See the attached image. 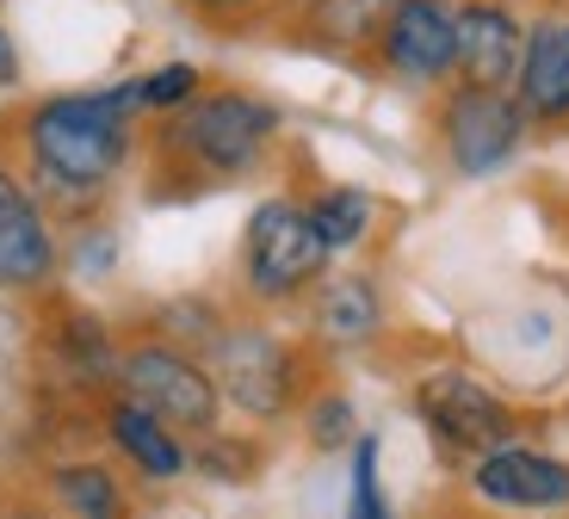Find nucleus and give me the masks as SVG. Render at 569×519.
<instances>
[{"label":"nucleus","mask_w":569,"mask_h":519,"mask_svg":"<svg viewBox=\"0 0 569 519\" xmlns=\"http://www.w3.org/2000/svg\"><path fill=\"white\" fill-rule=\"evenodd\" d=\"M397 0H298V13L279 26V43L335 62H371V43L385 31Z\"/></svg>","instance_id":"ddd939ff"},{"label":"nucleus","mask_w":569,"mask_h":519,"mask_svg":"<svg viewBox=\"0 0 569 519\" xmlns=\"http://www.w3.org/2000/svg\"><path fill=\"white\" fill-rule=\"evenodd\" d=\"M415 415H421L427 439H433L446 458H465V463L496 451V446H508V439H520L513 402L465 366L427 371V378L415 383Z\"/></svg>","instance_id":"0eeeda50"},{"label":"nucleus","mask_w":569,"mask_h":519,"mask_svg":"<svg viewBox=\"0 0 569 519\" xmlns=\"http://www.w3.org/2000/svg\"><path fill=\"white\" fill-rule=\"evenodd\" d=\"M427 130H433V149L458 180H496L501 168L520 161V149L532 137L527 112L508 87H470V81H446L433 93Z\"/></svg>","instance_id":"39448f33"},{"label":"nucleus","mask_w":569,"mask_h":519,"mask_svg":"<svg viewBox=\"0 0 569 519\" xmlns=\"http://www.w3.org/2000/svg\"><path fill=\"white\" fill-rule=\"evenodd\" d=\"M310 328L335 352L366 347L385 328V291H378V279L371 272H328L310 291Z\"/></svg>","instance_id":"2eb2a0df"},{"label":"nucleus","mask_w":569,"mask_h":519,"mask_svg":"<svg viewBox=\"0 0 569 519\" xmlns=\"http://www.w3.org/2000/svg\"><path fill=\"white\" fill-rule=\"evenodd\" d=\"M0 519H62L57 507H43V501H7L0 507Z\"/></svg>","instance_id":"393cba45"},{"label":"nucleus","mask_w":569,"mask_h":519,"mask_svg":"<svg viewBox=\"0 0 569 519\" xmlns=\"http://www.w3.org/2000/svg\"><path fill=\"white\" fill-rule=\"evenodd\" d=\"M303 211H310L316 236H322V248L335 253V260L353 253V248H366L371 229H378V198H371L366 186H347V180L316 186V192L303 198Z\"/></svg>","instance_id":"f3484780"},{"label":"nucleus","mask_w":569,"mask_h":519,"mask_svg":"<svg viewBox=\"0 0 569 519\" xmlns=\"http://www.w3.org/2000/svg\"><path fill=\"white\" fill-rule=\"evenodd\" d=\"M43 489H50V507H57L62 519H137L130 482L100 458L50 463V470H43Z\"/></svg>","instance_id":"dca6fc26"},{"label":"nucleus","mask_w":569,"mask_h":519,"mask_svg":"<svg viewBox=\"0 0 569 519\" xmlns=\"http://www.w3.org/2000/svg\"><path fill=\"white\" fill-rule=\"evenodd\" d=\"M298 415H303V433H310L316 451H353V439H359L353 396H341V390H310Z\"/></svg>","instance_id":"4be33fe9"},{"label":"nucleus","mask_w":569,"mask_h":519,"mask_svg":"<svg viewBox=\"0 0 569 519\" xmlns=\"http://www.w3.org/2000/svg\"><path fill=\"white\" fill-rule=\"evenodd\" d=\"M335 253L322 248L303 198L291 192H272L260 198L242 223V291L254 297L260 309H284V303H303L316 285L328 279Z\"/></svg>","instance_id":"20e7f679"},{"label":"nucleus","mask_w":569,"mask_h":519,"mask_svg":"<svg viewBox=\"0 0 569 519\" xmlns=\"http://www.w3.org/2000/svg\"><path fill=\"white\" fill-rule=\"evenodd\" d=\"M50 347H57L62 371H69L74 383H112L118 347H124V340H118L112 322H106V316H93V309H62V322H57V335H50Z\"/></svg>","instance_id":"a211bd4d"},{"label":"nucleus","mask_w":569,"mask_h":519,"mask_svg":"<svg viewBox=\"0 0 569 519\" xmlns=\"http://www.w3.org/2000/svg\"><path fill=\"white\" fill-rule=\"evenodd\" d=\"M217 390H223V408L248 415L260 427L291 421L310 396V371H303V347L284 340L279 328L267 322H223V335L204 352Z\"/></svg>","instance_id":"7ed1b4c3"},{"label":"nucleus","mask_w":569,"mask_h":519,"mask_svg":"<svg viewBox=\"0 0 569 519\" xmlns=\"http://www.w3.org/2000/svg\"><path fill=\"white\" fill-rule=\"evenodd\" d=\"M465 482L489 513H563L569 507V458H551L520 439L470 458Z\"/></svg>","instance_id":"9d476101"},{"label":"nucleus","mask_w":569,"mask_h":519,"mask_svg":"<svg viewBox=\"0 0 569 519\" xmlns=\"http://www.w3.org/2000/svg\"><path fill=\"white\" fill-rule=\"evenodd\" d=\"M19 87H26V57H19V38L0 13V93H19Z\"/></svg>","instance_id":"b1692460"},{"label":"nucleus","mask_w":569,"mask_h":519,"mask_svg":"<svg viewBox=\"0 0 569 519\" xmlns=\"http://www.w3.org/2000/svg\"><path fill=\"white\" fill-rule=\"evenodd\" d=\"M106 439H112L118 458L149 482H173V477L192 470L186 433H173L161 415H149L142 402H130V396H118V390H112V402H106Z\"/></svg>","instance_id":"4468645a"},{"label":"nucleus","mask_w":569,"mask_h":519,"mask_svg":"<svg viewBox=\"0 0 569 519\" xmlns=\"http://www.w3.org/2000/svg\"><path fill=\"white\" fill-rule=\"evenodd\" d=\"M279 137H284V106L272 93L242 81H211L192 106L149 124L142 154H149L156 192L192 198V192H211V186L254 180L272 161Z\"/></svg>","instance_id":"f03ea898"},{"label":"nucleus","mask_w":569,"mask_h":519,"mask_svg":"<svg viewBox=\"0 0 569 519\" xmlns=\"http://www.w3.org/2000/svg\"><path fill=\"white\" fill-rule=\"evenodd\" d=\"M260 458H267V451H260V439H242V433H204L199 446H192V470H199V477H211V482H248L260 470Z\"/></svg>","instance_id":"5701e85b"},{"label":"nucleus","mask_w":569,"mask_h":519,"mask_svg":"<svg viewBox=\"0 0 569 519\" xmlns=\"http://www.w3.org/2000/svg\"><path fill=\"white\" fill-rule=\"evenodd\" d=\"M527 50V13L513 0H458V81L508 87Z\"/></svg>","instance_id":"f8f14e48"},{"label":"nucleus","mask_w":569,"mask_h":519,"mask_svg":"<svg viewBox=\"0 0 569 519\" xmlns=\"http://www.w3.org/2000/svg\"><path fill=\"white\" fill-rule=\"evenodd\" d=\"M62 272V229L13 154H0V297H38Z\"/></svg>","instance_id":"1a4fd4ad"},{"label":"nucleus","mask_w":569,"mask_h":519,"mask_svg":"<svg viewBox=\"0 0 569 519\" xmlns=\"http://www.w3.org/2000/svg\"><path fill=\"white\" fill-rule=\"evenodd\" d=\"M347 519H397L385 495V451H378V433L353 439V463H347Z\"/></svg>","instance_id":"412c9836"},{"label":"nucleus","mask_w":569,"mask_h":519,"mask_svg":"<svg viewBox=\"0 0 569 519\" xmlns=\"http://www.w3.org/2000/svg\"><path fill=\"white\" fill-rule=\"evenodd\" d=\"M513 99L532 130L569 124V7H539L527 13V50L513 74Z\"/></svg>","instance_id":"9b49d317"},{"label":"nucleus","mask_w":569,"mask_h":519,"mask_svg":"<svg viewBox=\"0 0 569 519\" xmlns=\"http://www.w3.org/2000/svg\"><path fill=\"white\" fill-rule=\"evenodd\" d=\"M112 390L142 402L149 415L173 427L186 439H204L223 421V390H217L211 366H204L192 347H173L168 335H137L118 347V371Z\"/></svg>","instance_id":"423d86ee"},{"label":"nucleus","mask_w":569,"mask_h":519,"mask_svg":"<svg viewBox=\"0 0 569 519\" xmlns=\"http://www.w3.org/2000/svg\"><path fill=\"white\" fill-rule=\"evenodd\" d=\"M204 87H211V74H204L199 62L173 57V62H156V69L130 74L124 93H130V112H137L142 124H156V118H173L180 106H192Z\"/></svg>","instance_id":"aec40b11"},{"label":"nucleus","mask_w":569,"mask_h":519,"mask_svg":"<svg viewBox=\"0 0 569 519\" xmlns=\"http://www.w3.org/2000/svg\"><path fill=\"white\" fill-rule=\"evenodd\" d=\"M366 69L409 93H440L458 81V0H397Z\"/></svg>","instance_id":"6e6552de"},{"label":"nucleus","mask_w":569,"mask_h":519,"mask_svg":"<svg viewBox=\"0 0 569 519\" xmlns=\"http://www.w3.org/2000/svg\"><path fill=\"white\" fill-rule=\"evenodd\" d=\"M19 173L50 204V217L87 223L100 217L112 186L142 161V118L130 112L124 81L112 87H62V93L26 99L7 118Z\"/></svg>","instance_id":"f257e3e1"},{"label":"nucleus","mask_w":569,"mask_h":519,"mask_svg":"<svg viewBox=\"0 0 569 519\" xmlns=\"http://www.w3.org/2000/svg\"><path fill=\"white\" fill-rule=\"evenodd\" d=\"M173 7L211 38H279V26L298 13V0H173Z\"/></svg>","instance_id":"6ab92c4d"}]
</instances>
